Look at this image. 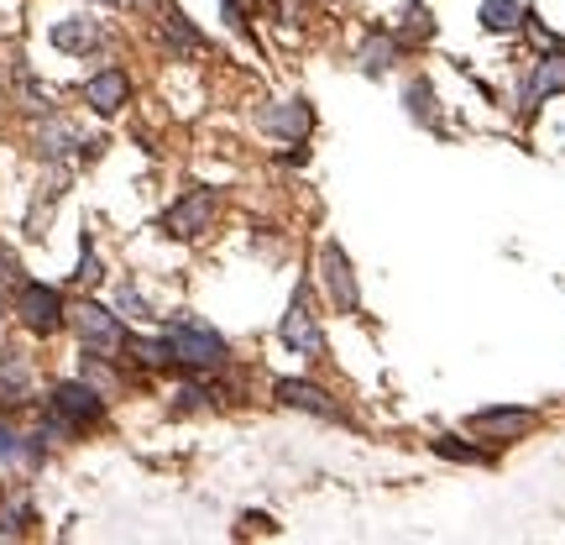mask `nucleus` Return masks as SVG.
Instances as JSON below:
<instances>
[{
    "instance_id": "nucleus-3",
    "label": "nucleus",
    "mask_w": 565,
    "mask_h": 545,
    "mask_svg": "<svg viewBox=\"0 0 565 545\" xmlns=\"http://www.w3.org/2000/svg\"><path fill=\"white\" fill-rule=\"evenodd\" d=\"M68 326L79 331V341H85V352H100V357H116V352H126V326H120V315L116 309H105V304H74L68 309Z\"/></svg>"
},
{
    "instance_id": "nucleus-7",
    "label": "nucleus",
    "mask_w": 565,
    "mask_h": 545,
    "mask_svg": "<svg viewBox=\"0 0 565 545\" xmlns=\"http://www.w3.org/2000/svg\"><path fill=\"white\" fill-rule=\"evenodd\" d=\"M272 398L283 404V409H298V415H314V420H330V424H351V415L335 404L330 389L320 383H309V378H278L272 383Z\"/></svg>"
},
{
    "instance_id": "nucleus-10",
    "label": "nucleus",
    "mask_w": 565,
    "mask_h": 545,
    "mask_svg": "<svg viewBox=\"0 0 565 545\" xmlns=\"http://www.w3.org/2000/svg\"><path fill=\"white\" fill-rule=\"evenodd\" d=\"M320 278H325L330 300L341 315H361V289H357V272H351V257L341 252V242L320 246Z\"/></svg>"
},
{
    "instance_id": "nucleus-14",
    "label": "nucleus",
    "mask_w": 565,
    "mask_h": 545,
    "mask_svg": "<svg viewBox=\"0 0 565 545\" xmlns=\"http://www.w3.org/2000/svg\"><path fill=\"white\" fill-rule=\"evenodd\" d=\"M398 53H403L398 31H387V27H367V31H361V48H357V68L367 74V79H383V74H393V63H398Z\"/></svg>"
},
{
    "instance_id": "nucleus-20",
    "label": "nucleus",
    "mask_w": 565,
    "mask_h": 545,
    "mask_svg": "<svg viewBox=\"0 0 565 545\" xmlns=\"http://www.w3.org/2000/svg\"><path fill=\"white\" fill-rule=\"evenodd\" d=\"M403 105H409V116H414L419 126H435V131H440V116H435V85H429V79H409Z\"/></svg>"
},
{
    "instance_id": "nucleus-29",
    "label": "nucleus",
    "mask_w": 565,
    "mask_h": 545,
    "mask_svg": "<svg viewBox=\"0 0 565 545\" xmlns=\"http://www.w3.org/2000/svg\"><path fill=\"white\" fill-rule=\"evenodd\" d=\"M94 5H111V11H131V5H142V0H94Z\"/></svg>"
},
{
    "instance_id": "nucleus-13",
    "label": "nucleus",
    "mask_w": 565,
    "mask_h": 545,
    "mask_svg": "<svg viewBox=\"0 0 565 545\" xmlns=\"http://www.w3.org/2000/svg\"><path fill=\"white\" fill-rule=\"evenodd\" d=\"M529 424H535V409H476L472 415V430L476 435H487V441H498V446H513V441H524L529 435Z\"/></svg>"
},
{
    "instance_id": "nucleus-4",
    "label": "nucleus",
    "mask_w": 565,
    "mask_h": 545,
    "mask_svg": "<svg viewBox=\"0 0 565 545\" xmlns=\"http://www.w3.org/2000/svg\"><path fill=\"white\" fill-rule=\"evenodd\" d=\"M278 341L298 352V357H325V331H320V315H314V304H309V278L294 289V300H288V315L278 320Z\"/></svg>"
},
{
    "instance_id": "nucleus-26",
    "label": "nucleus",
    "mask_w": 565,
    "mask_h": 545,
    "mask_svg": "<svg viewBox=\"0 0 565 545\" xmlns=\"http://www.w3.org/2000/svg\"><path fill=\"white\" fill-rule=\"evenodd\" d=\"M524 27L535 31V42L544 48V53H550V48H565V37H561V31H550V27H544V22L535 16V11H524Z\"/></svg>"
},
{
    "instance_id": "nucleus-17",
    "label": "nucleus",
    "mask_w": 565,
    "mask_h": 545,
    "mask_svg": "<svg viewBox=\"0 0 565 545\" xmlns=\"http://www.w3.org/2000/svg\"><path fill=\"white\" fill-rule=\"evenodd\" d=\"M157 27H163V42H168L179 59H194V53H205V31L194 27V22L183 16L179 5H163V22H157Z\"/></svg>"
},
{
    "instance_id": "nucleus-25",
    "label": "nucleus",
    "mask_w": 565,
    "mask_h": 545,
    "mask_svg": "<svg viewBox=\"0 0 565 545\" xmlns=\"http://www.w3.org/2000/svg\"><path fill=\"white\" fill-rule=\"evenodd\" d=\"M116 309L120 315H131V320H152V304L131 289V283H120V294H116Z\"/></svg>"
},
{
    "instance_id": "nucleus-2",
    "label": "nucleus",
    "mask_w": 565,
    "mask_h": 545,
    "mask_svg": "<svg viewBox=\"0 0 565 545\" xmlns=\"http://www.w3.org/2000/svg\"><path fill=\"white\" fill-rule=\"evenodd\" d=\"M168 357L174 367H189V372H215V367L231 363V346H226V335L205 326V320H194V315H179V320H168Z\"/></svg>"
},
{
    "instance_id": "nucleus-9",
    "label": "nucleus",
    "mask_w": 565,
    "mask_h": 545,
    "mask_svg": "<svg viewBox=\"0 0 565 545\" xmlns=\"http://www.w3.org/2000/svg\"><path fill=\"white\" fill-rule=\"evenodd\" d=\"M257 126H262L268 137H283V142H309V131H314V105H309L304 94L268 100V105L257 111Z\"/></svg>"
},
{
    "instance_id": "nucleus-5",
    "label": "nucleus",
    "mask_w": 565,
    "mask_h": 545,
    "mask_svg": "<svg viewBox=\"0 0 565 545\" xmlns=\"http://www.w3.org/2000/svg\"><path fill=\"white\" fill-rule=\"evenodd\" d=\"M215 215H220V194L215 189H189V194H179L174 205H168V215H163V231L168 237H179V242H194V237H205L209 226H215Z\"/></svg>"
},
{
    "instance_id": "nucleus-23",
    "label": "nucleus",
    "mask_w": 565,
    "mask_h": 545,
    "mask_svg": "<svg viewBox=\"0 0 565 545\" xmlns=\"http://www.w3.org/2000/svg\"><path fill=\"white\" fill-rule=\"evenodd\" d=\"M31 519H37V509H31L27 498H16V504L0 509V530H5V535H22V530H31Z\"/></svg>"
},
{
    "instance_id": "nucleus-19",
    "label": "nucleus",
    "mask_w": 565,
    "mask_h": 545,
    "mask_svg": "<svg viewBox=\"0 0 565 545\" xmlns=\"http://www.w3.org/2000/svg\"><path fill=\"white\" fill-rule=\"evenodd\" d=\"M476 22H481V31L524 27V0H481V5H476Z\"/></svg>"
},
{
    "instance_id": "nucleus-8",
    "label": "nucleus",
    "mask_w": 565,
    "mask_h": 545,
    "mask_svg": "<svg viewBox=\"0 0 565 545\" xmlns=\"http://www.w3.org/2000/svg\"><path fill=\"white\" fill-rule=\"evenodd\" d=\"M565 94V48H550V53H539L529 63V79H524V90H518V116H535L544 100H555Z\"/></svg>"
},
{
    "instance_id": "nucleus-18",
    "label": "nucleus",
    "mask_w": 565,
    "mask_h": 545,
    "mask_svg": "<svg viewBox=\"0 0 565 545\" xmlns=\"http://www.w3.org/2000/svg\"><path fill=\"white\" fill-rule=\"evenodd\" d=\"M31 398V367L27 357H16V352H0V404H27Z\"/></svg>"
},
{
    "instance_id": "nucleus-1",
    "label": "nucleus",
    "mask_w": 565,
    "mask_h": 545,
    "mask_svg": "<svg viewBox=\"0 0 565 545\" xmlns=\"http://www.w3.org/2000/svg\"><path fill=\"white\" fill-rule=\"evenodd\" d=\"M100 420H105V394H100L94 383H79V378L53 383L48 415H42V441H48V446L74 441L79 430H90V424H100Z\"/></svg>"
},
{
    "instance_id": "nucleus-24",
    "label": "nucleus",
    "mask_w": 565,
    "mask_h": 545,
    "mask_svg": "<svg viewBox=\"0 0 565 545\" xmlns=\"http://www.w3.org/2000/svg\"><path fill=\"white\" fill-rule=\"evenodd\" d=\"M215 389H205V383H189V389H179V404H174V415H194V409H209L215 404Z\"/></svg>"
},
{
    "instance_id": "nucleus-12",
    "label": "nucleus",
    "mask_w": 565,
    "mask_h": 545,
    "mask_svg": "<svg viewBox=\"0 0 565 545\" xmlns=\"http://www.w3.org/2000/svg\"><path fill=\"white\" fill-rule=\"evenodd\" d=\"M48 37H53V48H59V53L90 59V53L105 48V22H94V16H63V22H53Z\"/></svg>"
},
{
    "instance_id": "nucleus-22",
    "label": "nucleus",
    "mask_w": 565,
    "mask_h": 545,
    "mask_svg": "<svg viewBox=\"0 0 565 545\" xmlns=\"http://www.w3.org/2000/svg\"><path fill=\"white\" fill-rule=\"evenodd\" d=\"M429 11H424V0H414V5H403L398 11V42H409V37H429Z\"/></svg>"
},
{
    "instance_id": "nucleus-16",
    "label": "nucleus",
    "mask_w": 565,
    "mask_h": 545,
    "mask_svg": "<svg viewBox=\"0 0 565 545\" xmlns=\"http://www.w3.org/2000/svg\"><path fill=\"white\" fill-rule=\"evenodd\" d=\"M0 461H11V467H27V472H37V467L48 461V441H42V430H37V435H22V430L0 424Z\"/></svg>"
},
{
    "instance_id": "nucleus-27",
    "label": "nucleus",
    "mask_w": 565,
    "mask_h": 545,
    "mask_svg": "<svg viewBox=\"0 0 565 545\" xmlns=\"http://www.w3.org/2000/svg\"><path fill=\"white\" fill-rule=\"evenodd\" d=\"M74 283H100V257H94L90 237H85V246H79V272H74Z\"/></svg>"
},
{
    "instance_id": "nucleus-15",
    "label": "nucleus",
    "mask_w": 565,
    "mask_h": 545,
    "mask_svg": "<svg viewBox=\"0 0 565 545\" xmlns=\"http://www.w3.org/2000/svg\"><path fill=\"white\" fill-rule=\"evenodd\" d=\"M85 100H90L94 116L126 111V100H131V74H126V68H100L90 85H85Z\"/></svg>"
},
{
    "instance_id": "nucleus-6",
    "label": "nucleus",
    "mask_w": 565,
    "mask_h": 545,
    "mask_svg": "<svg viewBox=\"0 0 565 545\" xmlns=\"http://www.w3.org/2000/svg\"><path fill=\"white\" fill-rule=\"evenodd\" d=\"M16 315H22V326L37 335H53L68 326V304H63V294L53 289V283H16Z\"/></svg>"
},
{
    "instance_id": "nucleus-21",
    "label": "nucleus",
    "mask_w": 565,
    "mask_h": 545,
    "mask_svg": "<svg viewBox=\"0 0 565 545\" xmlns=\"http://www.w3.org/2000/svg\"><path fill=\"white\" fill-rule=\"evenodd\" d=\"M435 456H446V461H461V467H481V461H492V456L481 452V446H466L461 435H435Z\"/></svg>"
},
{
    "instance_id": "nucleus-11",
    "label": "nucleus",
    "mask_w": 565,
    "mask_h": 545,
    "mask_svg": "<svg viewBox=\"0 0 565 545\" xmlns=\"http://www.w3.org/2000/svg\"><path fill=\"white\" fill-rule=\"evenodd\" d=\"M31 148L42 163H68V157H79L85 148V137H79V126L59 116V111H42V122L31 126Z\"/></svg>"
},
{
    "instance_id": "nucleus-28",
    "label": "nucleus",
    "mask_w": 565,
    "mask_h": 545,
    "mask_svg": "<svg viewBox=\"0 0 565 545\" xmlns=\"http://www.w3.org/2000/svg\"><path fill=\"white\" fill-rule=\"evenodd\" d=\"M220 11H226V22L236 31H246V0H220Z\"/></svg>"
}]
</instances>
